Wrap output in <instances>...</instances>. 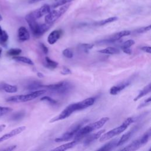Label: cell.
I'll return each mask as SVG.
<instances>
[{"mask_svg":"<svg viewBox=\"0 0 151 151\" xmlns=\"http://www.w3.org/2000/svg\"><path fill=\"white\" fill-rule=\"evenodd\" d=\"M37 76H38V77H40V78H42V77H44V74H43L42 73H40V72L37 73Z\"/></svg>","mask_w":151,"mask_h":151,"instance_id":"cell-46","label":"cell"},{"mask_svg":"<svg viewBox=\"0 0 151 151\" xmlns=\"http://www.w3.org/2000/svg\"><path fill=\"white\" fill-rule=\"evenodd\" d=\"M22 52L21 49L18 48H11L7 51V55L11 57H14V56H17L19 54H21Z\"/></svg>","mask_w":151,"mask_h":151,"instance_id":"cell-30","label":"cell"},{"mask_svg":"<svg viewBox=\"0 0 151 151\" xmlns=\"http://www.w3.org/2000/svg\"><path fill=\"white\" fill-rule=\"evenodd\" d=\"M18 38L20 41H25L29 39V31L25 27H20L18 29Z\"/></svg>","mask_w":151,"mask_h":151,"instance_id":"cell-13","label":"cell"},{"mask_svg":"<svg viewBox=\"0 0 151 151\" xmlns=\"http://www.w3.org/2000/svg\"><path fill=\"white\" fill-rule=\"evenodd\" d=\"M140 49L146 52H147L149 54L151 52V48L150 46H143V47H142Z\"/></svg>","mask_w":151,"mask_h":151,"instance_id":"cell-41","label":"cell"},{"mask_svg":"<svg viewBox=\"0 0 151 151\" xmlns=\"http://www.w3.org/2000/svg\"><path fill=\"white\" fill-rule=\"evenodd\" d=\"M118 139H114L110 141L109 142L106 143L104 145L101 146L100 148L98 149L97 150H103V151H109L113 149L115 147L117 146L118 142Z\"/></svg>","mask_w":151,"mask_h":151,"instance_id":"cell-16","label":"cell"},{"mask_svg":"<svg viewBox=\"0 0 151 151\" xmlns=\"http://www.w3.org/2000/svg\"><path fill=\"white\" fill-rule=\"evenodd\" d=\"M105 132L104 129H102L101 130H100L99 132L93 133L92 134H88L87 136H86L85 140H84V143L83 145L84 146H87L89 145H90L91 143H93V142H94L96 140H97V139H99L100 136L104 133V132Z\"/></svg>","mask_w":151,"mask_h":151,"instance_id":"cell-11","label":"cell"},{"mask_svg":"<svg viewBox=\"0 0 151 151\" xmlns=\"http://www.w3.org/2000/svg\"><path fill=\"white\" fill-rule=\"evenodd\" d=\"M9 38L7 32L2 29L0 25V44L2 46H6Z\"/></svg>","mask_w":151,"mask_h":151,"instance_id":"cell-21","label":"cell"},{"mask_svg":"<svg viewBox=\"0 0 151 151\" xmlns=\"http://www.w3.org/2000/svg\"><path fill=\"white\" fill-rule=\"evenodd\" d=\"M2 19H3V18H2V16L1 14H0V21H1L2 20Z\"/></svg>","mask_w":151,"mask_h":151,"instance_id":"cell-47","label":"cell"},{"mask_svg":"<svg viewBox=\"0 0 151 151\" xmlns=\"http://www.w3.org/2000/svg\"><path fill=\"white\" fill-rule=\"evenodd\" d=\"M61 7L57 9L51 10V11L45 15L44 21L47 24H53L60 17H61L68 9L70 4H65L60 6Z\"/></svg>","mask_w":151,"mask_h":151,"instance_id":"cell-6","label":"cell"},{"mask_svg":"<svg viewBox=\"0 0 151 151\" xmlns=\"http://www.w3.org/2000/svg\"><path fill=\"white\" fill-rule=\"evenodd\" d=\"M94 46L93 44H80L78 48L84 52H88Z\"/></svg>","mask_w":151,"mask_h":151,"instance_id":"cell-29","label":"cell"},{"mask_svg":"<svg viewBox=\"0 0 151 151\" xmlns=\"http://www.w3.org/2000/svg\"><path fill=\"white\" fill-rule=\"evenodd\" d=\"M61 74L63 75H67V74H71V71L66 67H63V70L61 71Z\"/></svg>","mask_w":151,"mask_h":151,"instance_id":"cell-39","label":"cell"},{"mask_svg":"<svg viewBox=\"0 0 151 151\" xmlns=\"http://www.w3.org/2000/svg\"><path fill=\"white\" fill-rule=\"evenodd\" d=\"M50 11L51 6L48 4H44L42 6H41L40 8L37 9L35 11L31 12L30 13L35 19H37L44 15H46Z\"/></svg>","mask_w":151,"mask_h":151,"instance_id":"cell-8","label":"cell"},{"mask_svg":"<svg viewBox=\"0 0 151 151\" xmlns=\"http://www.w3.org/2000/svg\"><path fill=\"white\" fill-rule=\"evenodd\" d=\"M40 47L41 49L42 50V51H43V52H44V54H46L48 53V48H47L43 43L40 42Z\"/></svg>","mask_w":151,"mask_h":151,"instance_id":"cell-40","label":"cell"},{"mask_svg":"<svg viewBox=\"0 0 151 151\" xmlns=\"http://www.w3.org/2000/svg\"><path fill=\"white\" fill-rule=\"evenodd\" d=\"M142 146L140 142L139 139L135 140L132 143H130L129 145L126 146L125 147L123 148L122 150H127V151H132V150H136L139 149Z\"/></svg>","mask_w":151,"mask_h":151,"instance_id":"cell-17","label":"cell"},{"mask_svg":"<svg viewBox=\"0 0 151 151\" xmlns=\"http://www.w3.org/2000/svg\"><path fill=\"white\" fill-rule=\"evenodd\" d=\"M40 100H41V101H47V102L49 103L50 104H52V105L56 104H57V101L56 100H55L54 99H53L51 98V97H49V96H44V97H41V99H40Z\"/></svg>","mask_w":151,"mask_h":151,"instance_id":"cell-34","label":"cell"},{"mask_svg":"<svg viewBox=\"0 0 151 151\" xmlns=\"http://www.w3.org/2000/svg\"><path fill=\"white\" fill-rule=\"evenodd\" d=\"M2 48L0 47V57H1V53H2Z\"/></svg>","mask_w":151,"mask_h":151,"instance_id":"cell-48","label":"cell"},{"mask_svg":"<svg viewBox=\"0 0 151 151\" xmlns=\"http://www.w3.org/2000/svg\"><path fill=\"white\" fill-rule=\"evenodd\" d=\"M45 66L50 69H54L58 66V63L56 61L50 59L48 57H45Z\"/></svg>","mask_w":151,"mask_h":151,"instance_id":"cell-24","label":"cell"},{"mask_svg":"<svg viewBox=\"0 0 151 151\" xmlns=\"http://www.w3.org/2000/svg\"><path fill=\"white\" fill-rule=\"evenodd\" d=\"M2 89L8 93H15L17 91L18 88L16 86L9 84H5L2 86Z\"/></svg>","mask_w":151,"mask_h":151,"instance_id":"cell-25","label":"cell"},{"mask_svg":"<svg viewBox=\"0 0 151 151\" xmlns=\"http://www.w3.org/2000/svg\"><path fill=\"white\" fill-rule=\"evenodd\" d=\"M151 91V84L149 83V84H147L146 86H145L142 90H141L139 94L137 95V96L134 99V101H136L137 100H138L139 99H140V98L143 97V96H146V94H147L148 93H149Z\"/></svg>","mask_w":151,"mask_h":151,"instance_id":"cell-19","label":"cell"},{"mask_svg":"<svg viewBox=\"0 0 151 151\" xmlns=\"http://www.w3.org/2000/svg\"><path fill=\"white\" fill-rule=\"evenodd\" d=\"M130 84V82L129 81H125L119 83L116 86H114L111 87V88L110 89V93L111 95H116L120 91H121L122 90L124 89L126 87H127Z\"/></svg>","mask_w":151,"mask_h":151,"instance_id":"cell-12","label":"cell"},{"mask_svg":"<svg viewBox=\"0 0 151 151\" xmlns=\"http://www.w3.org/2000/svg\"><path fill=\"white\" fill-rule=\"evenodd\" d=\"M46 93V90H39L34 91L29 94H22V95H17L13 96L8 97L6 99V101L11 103H22L27 102L28 101L32 100Z\"/></svg>","mask_w":151,"mask_h":151,"instance_id":"cell-4","label":"cell"},{"mask_svg":"<svg viewBox=\"0 0 151 151\" xmlns=\"http://www.w3.org/2000/svg\"><path fill=\"white\" fill-rule=\"evenodd\" d=\"M5 127H6V125H5V124H1V125H0V133H1V132H2V131L5 129Z\"/></svg>","mask_w":151,"mask_h":151,"instance_id":"cell-44","label":"cell"},{"mask_svg":"<svg viewBox=\"0 0 151 151\" xmlns=\"http://www.w3.org/2000/svg\"><path fill=\"white\" fill-rule=\"evenodd\" d=\"M63 55L68 58H71L73 57V52L70 48H66L63 51Z\"/></svg>","mask_w":151,"mask_h":151,"instance_id":"cell-35","label":"cell"},{"mask_svg":"<svg viewBox=\"0 0 151 151\" xmlns=\"http://www.w3.org/2000/svg\"><path fill=\"white\" fill-rule=\"evenodd\" d=\"M16 147H17V146H16V145L10 146H9L8 147H6V149H4V150H9V151H11V150H12L15 149L16 148Z\"/></svg>","mask_w":151,"mask_h":151,"instance_id":"cell-43","label":"cell"},{"mask_svg":"<svg viewBox=\"0 0 151 151\" xmlns=\"http://www.w3.org/2000/svg\"><path fill=\"white\" fill-rule=\"evenodd\" d=\"M98 52L106 54H117L120 52V50L117 47H109L104 49L99 50Z\"/></svg>","mask_w":151,"mask_h":151,"instance_id":"cell-20","label":"cell"},{"mask_svg":"<svg viewBox=\"0 0 151 151\" xmlns=\"http://www.w3.org/2000/svg\"><path fill=\"white\" fill-rule=\"evenodd\" d=\"M78 110H80L78 102L70 104L67 107H66L58 115L52 118L50 120V122L53 123V122H55L57 121L63 120V119L69 117L73 112L78 111Z\"/></svg>","mask_w":151,"mask_h":151,"instance_id":"cell-7","label":"cell"},{"mask_svg":"<svg viewBox=\"0 0 151 151\" xmlns=\"http://www.w3.org/2000/svg\"><path fill=\"white\" fill-rule=\"evenodd\" d=\"M25 129H26V127L24 126H19V127H18L12 130L9 132L2 135L1 137H0V143L15 136L19 134V133H21L23 131H24L25 130Z\"/></svg>","mask_w":151,"mask_h":151,"instance_id":"cell-9","label":"cell"},{"mask_svg":"<svg viewBox=\"0 0 151 151\" xmlns=\"http://www.w3.org/2000/svg\"><path fill=\"white\" fill-rule=\"evenodd\" d=\"M12 58L17 62H20V63L27 64H29V65H34L33 61L31 59H29V58H27L26 57L17 55V56L12 57Z\"/></svg>","mask_w":151,"mask_h":151,"instance_id":"cell-22","label":"cell"},{"mask_svg":"<svg viewBox=\"0 0 151 151\" xmlns=\"http://www.w3.org/2000/svg\"><path fill=\"white\" fill-rule=\"evenodd\" d=\"M150 134H151V130L150 129H149L147 131H146L144 134L142 136V137L139 139L141 145L142 146L145 145V144H146L147 143V142L149 141L150 137Z\"/></svg>","mask_w":151,"mask_h":151,"instance_id":"cell-26","label":"cell"},{"mask_svg":"<svg viewBox=\"0 0 151 151\" xmlns=\"http://www.w3.org/2000/svg\"><path fill=\"white\" fill-rule=\"evenodd\" d=\"M44 1V0H29V4H34L40 1Z\"/></svg>","mask_w":151,"mask_h":151,"instance_id":"cell-45","label":"cell"},{"mask_svg":"<svg viewBox=\"0 0 151 151\" xmlns=\"http://www.w3.org/2000/svg\"><path fill=\"white\" fill-rule=\"evenodd\" d=\"M79 142V141L77 140H73V141L63 144L60 146H58L55 148H54V149H52V150H57V151H64V150H66L67 149H71L72 147H73L74 146H75L76 145H77L78 144V143Z\"/></svg>","mask_w":151,"mask_h":151,"instance_id":"cell-15","label":"cell"},{"mask_svg":"<svg viewBox=\"0 0 151 151\" xmlns=\"http://www.w3.org/2000/svg\"><path fill=\"white\" fill-rule=\"evenodd\" d=\"M87 122V120H83L74 124L61 136L55 139V141L57 142H65V141L67 142V141L71 140V139L74 138V137L75 136L77 132L79 130V129Z\"/></svg>","mask_w":151,"mask_h":151,"instance_id":"cell-5","label":"cell"},{"mask_svg":"<svg viewBox=\"0 0 151 151\" xmlns=\"http://www.w3.org/2000/svg\"><path fill=\"white\" fill-rule=\"evenodd\" d=\"M135 43L134 41L133 40H128L126 41H124V42L122 43V44L121 45V48L124 49V48H130L131 46H132L133 45H134Z\"/></svg>","mask_w":151,"mask_h":151,"instance_id":"cell-32","label":"cell"},{"mask_svg":"<svg viewBox=\"0 0 151 151\" xmlns=\"http://www.w3.org/2000/svg\"><path fill=\"white\" fill-rule=\"evenodd\" d=\"M25 116V112L22 110L19 111L17 113H15L14 114L12 115L11 116V119L12 120H19L21 119H22Z\"/></svg>","mask_w":151,"mask_h":151,"instance_id":"cell-31","label":"cell"},{"mask_svg":"<svg viewBox=\"0 0 151 151\" xmlns=\"http://www.w3.org/2000/svg\"><path fill=\"white\" fill-rule=\"evenodd\" d=\"M131 34L130 31L129 30H124V31H121L119 32H117L116 34H114V35H111V37H112L113 39H114L116 41H118L119 40H120L121 38L125 37V36H127Z\"/></svg>","mask_w":151,"mask_h":151,"instance_id":"cell-23","label":"cell"},{"mask_svg":"<svg viewBox=\"0 0 151 151\" xmlns=\"http://www.w3.org/2000/svg\"><path fill=\"white\" fill-rule=\"evenodd\" d=\"M95 102V99L94 97H88L84 100L78 102L80 110H83L84 109H86L91 106H92Z\"/></svg>","mask_w":151,"mask_h":151,"instance_id":"cell-18","label":"cell"},{"mask_svg":"<svg viewBox=\"0 0 151 151\" xmlns=\"http://www.w3.org/2000/svg\"><path fill=\"white\" fill-rule=\"evenodd\" d=\"M117 19H118V18L117 17H110V18L103 19L101 21H100L99 22H97L96 24V25L101 26V25H106L107 24H109V23L114 22V21H117Z\"/></svg>","mask_w":151,"mask_h":151,"instance_id":"cell-28","label":"cell"},{"mask_svg":"<svg viewBox=\"0 0 151 151\" xmlns=\"http://www.w3.org/2000/svg\"><path fill=\"white\" fill-rule=\"evenodd\" d=\"M137 127H137V126L134 127L130 130H129V132H127L126 133H124V134H123V136L120 138V139H119L117 144V146L123 145L126 142H127L132 137V136L133 135V134L137 130Z\"/></svg>","mask_w":151,"mask_h":151,"instance_id":"cell-10","label":"cell"},{"mask_svg":"<svg viewBox=\"0 0 151 151\" xmlns=\"http://www.w3.org/2000/svg\"><path fill=\"white\" fill-rule=\"evenodd\" d=\"M12 111V109L9 107L0 106V117L11 112Z\"/></svg>","mask_w":151,"mask_h":151,"instance_id":"cell-33","label":"cell"},{"mask_svg":"<svg viewBox=\"0 0 151 151\" xmlns=\"http://www.w3.org/2000/svg\"><path fill=\"white\" fill-rule=\"evenodd\" d=\"M62 34V31L60 29H55L52 31L48 37V42L52 45L55 44L60 38Z\"/></svg>","mask_w":151,"mask_h":151,"instance_id":"cell-14","label":"cell"},{"mask_svg":"<svg viewBox=\"0 0 151 151\" xmlns=\"http://www.w3.org/2000/svg\"><path fill=\"white\" fill-rule=\"evenodd\" d=\"M109 117H102L97 122L88 124L84 127L82 126L76 134L75 136L73 138L74 140H77L80 142L83 137L89 134L93 131L99 129L102 126H103L105 124V123L107 121H109Z\"/></svg>","mask_w":151,"mask_h":151,"instance_id":"cell-2","label":"cell"},{"mask_svg":"<svg viewBox=\"0 0 151 151\" xmlns=\"http://www.w3.org/2000/svg\"><path fill=\"white\" fill-rule=\"evenodd\" d=\"M43 86L44 85L41 84L40 82L35 81L31 83L27 86V89H28L29 90H37L38 89L43 88Z\"/></svg>","mask_w":151,"mask_h":151,"instance_id":"cell-27","label":"cell"},{"mask_svg":"<svg viewBox=\"0 0 151 151\" xmlns=\"http://www.w3.org/2000/svg\"><path fill=\"white\" fill-rule=\"evenodd\" d=\"M150 29V25H148L147 27H142V28H140L136 29V32L140 34V33H143V32H147V31H149Z\"/></svg>","mask_w":151,"mask_h":151,"instance_id":"cell-37","label":"cell"},{"mask_svg":"<svg viewBox=\"0 0 151 151\" xmlns=\"http://www.w3.org/2000/svg\"><path fill=\"white\" fill-rule=\"evenodd\" d=\"M150 100H151V98L149 97L148 99H147L146 100H145L142 103H141V104L137 107V109H140V108H142V107H145V106H146V105L150 104Z\"/></svg>","mask_w":151,"mask_h":151,"instance_id":"cell-38","label":"cell"},{"mask_svg":"<svg viewBox=\"0 0 151 151\" xmlns=\"http://www.w3.org/2000/svg\"><path fill=\"white\" fill-rule=\"evenodd\" d=\"M25 19L29 25L32 35L36 38H38L42 35L52 25V24H47L45 22L44 24H39L37 22V19L32 17L31 13L28 14L25 16Z\"/></svg>","mask_w":151,"mask_h":151,"instance_id":"cell-1","label":"cell"},{"mask_svg":"<svg viewBox=\"0 0 151 151\" xmlns=\"http://www.w3.org/2000/svg\"><path fill=\"white\" fill-rule=\"evenodd\" d=\"M134 122V119L133 117H128L127 118L123 123L119 127H117L116 128H114L109 132L104 133L103 134H101L100 137L99 138L100 142H104L106 141L113 137H114L116 135H118L119 134L121 133L122 132H123L128 126H129L133 122Z\"/></svg>","mask_w":151,"mask_h":151,"instance_id":"cell-3","label":"cell"},{"mask_svg":"<svg viewBox=\"0 0 151 151\" xmlns=\"http://www.w3.org/2000/svg\"><path fill=\"white\" fill-rule=\"evenodd\" d=\"M73 1H74V0H60V1H59L58 2H57L56 4H55L54 5H53L52 8H55L60 6H61V5L67 4H68V3H70V2H71Z\"/></svg>","mask_w":151,"mask_h":151,"instance_id":"cell-36","label":"cell"},{"mask_svg":"<svg viewBox=\"0 0 151 151\" xmlns=\"http://www.w3.org/2000/svg\"><path fill=\"white\" fill-rule=\"evenodd\" d=\"M123 51L126 53V54H131L132 53V50L130 48H124V49H123L122 50Z\"/></svg>","mask_w":151,"mask_h":151,"instance_id":"cell-42","label":"cell"}]
</instances>
